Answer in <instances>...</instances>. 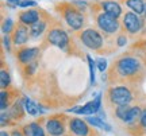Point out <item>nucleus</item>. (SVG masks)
<instances>
[{"label":"nucleus","instance_id":"f257e3e1","mask_svg":"<svg viewBox=\"0 0 146 136\" xmlns=\"http://www.w3.org/2000/svg\"><path fill=\"white\" fill-rule=\"evenodd\" d=\"M57 11H61L62 18L65 19L66 24L72 28L73 31H78V30L83 28L84 15L73 3L72 4H69V3H61L60 5H57Z\"/></svg>","mask_w":146,"mask_h":136},{"label":"nucleus","instance_id":"f03ea898","mask_svg":"<svg viewBox=\"0 0 146 136\" xmlns=\"http://www.w3.org/2000/svg\"><path fill=\"white\" fill-rule=\"evenodd\" d=\"M114 68L116 69L118 74H120L122 77H131L139 72V62L137 61L135 58H131V57H125V58H120L118 62L114 65Z\"/></svg>","mask_w":146,"mask_h":136},{"label":"nucleus","instance_id":"7ed1b4c3","mask_svg":"<svg viewBox=\"0 0 146 136\" xmlns=\"http://www.w3.org/2000/svg\"><path fill=\"white\" fill-rule=\"evenodd\" d=\"M80 39L91 50H99L103 46V37L96 28H85L80 32Z\"/></svg>","mask_w":146,"mask_h":136},{"label":"nucleus","instance_id":"20e7f679","mask_svg":"<svg viewBox=\"0 0 146 136\" xmlns=\"http://www.w3.org/2000/svg\"><path fill=\"white\" fill-rule=\"evenodd\" d=\"M108 99L116 106L118 105H129L133 101V94H131V90L126 86H115V88L110 89Z\"/></svg>","mask_w":146,"mask_h":136},{"label":"nucleus","instance_id":"39448f33","mask_svg":"<svg viewBox=\"0 0 146 136\" xmlns=\"http://www.w3.org/2000/svg\"><path fill=\"white\" fill-rule=\"evenodd\" d=\"M96 24L106 34H115V32L119 31V28H120V24H119V22H118V19L112 18V16L108 15L104 11L96 15Z\"/></svg>","mask_w":146,"mask_h":136},{"label":"nucleus","instance_id":"423d86ee","mask_svg":"<svg viewBox=\"0 0 146 136\" xmlns=\"http://www.w3.org/2000/svg\"><path fill=\"white\" fill-rule=\"evenodd\" d=\"M47 42L53 45V46H57L60 49H66L69 45V37L66 31L64 30L62 27L56 26L50 28V31L47 32Z\"/></svg>","mask_w":146,"mask_h":136},{"label":"nucleus","instance_id":"0eeeda50","mask_svg":"<svg viewBox=\"0 0 146 136\" xmlns=\"http://www.w3.org/2000/svg\"><path fill=\"white\" fill-rule=\"evenodd\" d=\"M122 26L129 34H137L143 27V20L135 12H125L122 18Z\"/></svg>","mask_w":146,"mask_h":136},{"label":"nucleus","instance_id":"6e6552de","mask_svg":"<svg viewBox=\"0 0 146 136\" xmlns=\"http://www.w3.org/2000/svg\"><path fill=\"white\" fill-rule=\"evenodd\" d=\"M29 37H31L30 35V28H27L26 24H23V23H18L14 28V31H12V42L14 45L16 46H21V45H25V43L29 41Z\"/></svg>","mask_w":146,"mask_h":136},{"label":"nucleus","instance_id":"1a4fd4ad","mask_svg":"<svg viewBox=\"0 0 146 136\" xmlns=\"http://www.w3.org/2000/svg\"><path fill=\"white\" fill-rule=\"evenodd\" d=\"M69 129L74 136H91V131L87 125V121L77 117L69 120Z\"/></svg>","mask_w":146,"mask_h":136},{"label":"nucleus","instance_id":"9d476101","mask_svg":"<svg viewBox=\"0 0 146 136\" xmlns=\"http://www.w3.org/2000/svg\"><path fill=\"white\" fill-rule=\"evenodd\" d=\"M39 55V49L38 47H25V49H21L16 57H18V61L23 65H29L35 61V58Z\"/></svg>","mask_w":146,"mask_h":136},{"label":"nucleus","instance_id":"9b49d317","mask_svg":"<svg viewBox=\"0 0 146 136\" xmlns=\"http://www.w3.org/2000/svg\"><path fill=\"white\" fill-rule=\"evenodd\" d=\"M100 8L115 19H119L120 15H122V7L115 0H103L100 3Z\"/></svg>","mask_w":146,"mask_h":136},{"label":"nucleus","instance_id":"f8f14e48","mask_svg":"<svg viewBox=\"0 0 146 136\" xmlns=\"http://www.w3.org/2000/svg\"><path fill=\"white\" fill-rule=\"evenodd\" d=\"M46 129L50 136H61L65 132V125L58 117H52L46 121Z\"/></svg>","mask_w":146,"mask_h":136},{"label":"nucleus","instance_id":"ddd939ff","mask_svg":"<svg viewBox=\"0 0 146 136\" xmlns=\"http://www.w3.org/2000/svg\"><path fill=\"white\" fill-rule=\"evenodd\" d=\"M39 19H41V11L38 10H27L19 14V22L26 26H31Z\"/></svg>","mask_w":146,"mask_h":136},{"label":"nucleus","instance_id":"4468645a","mask_svg":"<svg viewBox=\"0 0 146 136\" xmlns=\"http://www.w3.org/2000/svg\"><path fill=\"white\" fill-rule=\"evenodd\" d=\"M99 108H98V105L96 102L94 101H89L87 104L84 105V106H74L72 109H69L68 112H73V113H80V115H94V113H98L99 112Z\"/></svg>","mask_w":146,"mask_h":136},{"label":"nucleus","instance_id":"2eb2a0df","mask_svg":"<svg viewBox=\"0 0 146 136\" xmlns=\"http://www.w3.org/2000/svg\"><path fill=\"white\" fill-rule=\"evenodd\" d=\"M23 104H25V109H26V112L29 113V115L38 116V115H41V113H42L41 106H39L38 104H35L31 99L25 97V99H23Z\"/></svg>","mask_w":146,"mask_h":136},{"label":"nucleus","instance_id":"dca6fc26","mask_svg":"<svg viewBox=\"0 0 146 136\" xmlns=\"http://www.w3.org/2000/svg\"><path fill=\"white\" fill-rule=\"evenodd\" d=\"M23 133L26 136H46L45 135V131L39 124L36 123H31L23 128Z\"/></svg>","mask_w":146,"mask_h":136},{"label":"nucleus","instance_id":"f3484780","mask_svg":"<svg viewBox=\"0 0 146 136\" xmlns=\"http://www.w3.org/2000/svg\"><path fill=\"white\" fill-rule=\"evenodd\" d=\"M126 5L130 8L133 12H135L138 15H142L145 12V1L143 0H126Z\"/></svg>","mask_w":146,"mask_h":136},{"label":"nucleus","instance_id":"a211bd4d","mask_svg":"<svg viewBox=\"0 0 146 136\" xmlns=\"http://www.w3.org/2000/svg\"><path fill=\"white\" fill-rule=\"evenodd\" d=\"M46 26H47L46 20H43V19H39V20L36 22V23H34V24H31V26H30V35H31L33 38L41 37L42 32L45 31Z\"/></svg>","mask_w":146,"mask_h":136},{"label":"nucleus","instance_id":"6ab92c4d","mask_svg":"<svg viewBox=\"0 0 146 136\" xmlns=\"http://www.w3.org/2000/svg\"><path fill=\"white\" fill-rule=\"evenodd\" d=\"M141 113H142V109L139 106H133L130 109V112H129L127 117L125 119V123L127 125H134L137 123V120L141 119Z\"/></svg>","mask_w":146,"mask_h":136},{"label":"nucleus","instance_id":"aec40b11","mask_svg":"<svg viewBox=\"0 0 146 136\" xmlns=\"http://www.w3.org/2000/svg\"><path fill=\"white\" fill-rule=\"evenodd\" d=\"M23 106H25V104H23L22 101H18V100H16L15 104L11 106L10 112H8L11 116V119H14V120L22 119V116H23Z\"/></svg>","mask_w":146,"mask_h":136},{"label":"nucleus","instance_id":"412c9836","mask_svg":"<svg viewBox=\"0 0 146 136\" xmlns=\"http://www.w3.org/2000/svg\"><path fill=\"white\" fill-rule=\"evenodd\" d=\"M87 123L92 124L94 127H98V128H100V129H104L106 132L111 131V127H110L107 123H104L100 117H87Z\"/></svg>","mask_w":146,"mask_h":136},{"label":"nucleus","instance_id":"4be33fe9","mask_svg":"<svg viewBox=\"0 0 146 136\" xmlns=\"http://www.w3.org/2000/svg\"><path fill=\"white\" fill-rule=\"evenodd\" d=\"M130 109L131 108L129 106V105H118V106H116V109H115V115H116L118 119H120L122 121H125V119L127 117Z\"/></svg>","mask_w":146,"mask_h":136},{"label":"nucleus","instance_id":"5701e85b","mask_svg":"<svg viewBox=\"0 0 146 136\" xmlns=\"http://www.w3.org/2000/svg\"><path fill=\"white\" fill-rule=\"evenodd\" d=\"M10 82H11V79H10L8 72L5 69H1V72H0V86H1V89H5L10 85Z\"/></svg>","mask_w":146,"mask_h":136},{"label":"nucleus","instance_id":"b1692460","mask_svg":"<svg viewBox=\"0 0 146 136\" xmlns=\"http://www.w3.org/2000/svg\"><path fill=\"white\" fill-rule=\"evenodd\" d=\"M14 22L11 18H5L4 20H3V24H1V31L4 32L5 35H8L11 31H14Z\"/></svg>","mask_w":146,"mask_h":136},{"label":"nucleus","instance_id":"393cba45","mask_svg":"<svg viewBox=\"0 0 146 136\" xmlns=\"http://www.w3.org/2000/svg\"><path fill=\"white\" fill-rule=\"evenodd\" d=\"M0 100H1V102H0V108H1V112H4V110L7 109L8 104H10V94H8V92L1 90V93H0Z\"/></svg>","mask_w":146,"mask_h":136},{"label":"nucleus","instance_id":"a878e982","mask_svg":"<svg viewBox=\"0 0 146 136\" xmlns=\"http://www.w3.org/2000/svg\"><path fill=\"white\" fill-rule=\"evenodd\" d=\"M87 58H88V66H89V76H91V84L94 85V84H95V62H94V59L89 57V55H87Z\"/></svg>","mask_w":146,"mask_h":136},{"label":"nucleus","instance_id":"bb28decb","mask_svg":"<svg viewBox=\"0 0 146 136\" xmlns=\"http://www.w3.org/2000/svg\"><path fill=\"white\" fill-rule=\"evenodd\" d=\"M126 43H127V37H126L125 34H119L118 38H116V46L123 47V46H126Z\"/></svg>","mask_w":146,"mask_h":136},{"label":"nucleus","instance_id":"cd10ccee","mask_svg":"<svg viewBox=\"0 0 146 136\" xmlns=\"http://www.w3.org/2000/svg\"><path fill=\"white\" fill-rule=\"evenodd\" d=\"M96 68L99 69V72H102V73H103L106 69H107V61H106L104 58H100V59H98Z\"/></svg>","mask_w":146,"mask_h":136},{"label":"nucleus","instance_id":"c85d7f7f","mask_svg":"<svg viewBox=\"0 0 146 136\" xmlns=\"http://www.w3.org/2000/svg\"><path fill=\"white\" fill-rule=\"evenodd\" d=\"M10 119H11L10 113H7V115H5V110L4 112H1V127H4L5 124H8Z\"/></svg>","mask_w":146,"mask_h":136},{"label":"nucleus","instance_id":"c756f323","mask_svg":"<svg viewBox=\"0 0 146 136\" xmlns=\"http://www.w3.org/2000/svg\"><path fill=\"white\" fill-rule=\"evenodd\" d=\"M139 125H141L142 128H145V129H146V108L142 110V113H141V119H139Z\"/></svg>","mask_w":146,"mask_h":136},{"label":"nucleus","instance_id":"7c9ffc66","mask_svg":"<svg viewBox=\"0 0 146 136\" xmlns=\"http://www.w3.org/2000/svg\"><path fill=\"white\" fill-rule=\"evenodd\" d=\"M36 5V1L34 0H22L21 3V7H35Z\"/></svg>","mask_w":146,"mask_h":136},{"label":"nucleus","instance_id":"2f4dec72","mask_svg":"<svg viewBox=\"0 0 146 136\" xmlns=\"http://www.w3.org/2000/svg\"><path fill=\"white\" fill-rule=\"evenodd\" d=\"M73 4L76 5L78 10L83 12V11L85 10V8H87V4H88V3H85V1H73Z\"/></svg>","mask_w":146,"mask_h":136},{"label":"nucleus","instance_id":"473e14b6","mask_svg":"<svg viewBox=\"0 0 146 136\" xmlns=\"http://www.w3.org/2000/svg\"><path fill=\"white\" fill-rule=\"evenodd\" d=\"M10 38L11 37H8V35H4V37H3V43H4V47L7 49V51H10V50H11V47H10Z\"/></svg>","mask_w":146,"mask_h":136},{"label":"nucleus","instance_id":"72a5a7b5","mask_svg":"<svg viewBox=\"0 0 146 136\" xmlns=\"http://www.w3.org/2000/svg\"><path fill=\"white\" fill-rule=\"evenodd\" d=\"M5 1L11 5H21V3H22V0H5Z\"/></svg>","mask_w":146,"mask_h":136},{"label":"nucleus","instance_id":"f704fd0d","mask_svg":"<svg viewBox=\"0 0 146 136\" xmlns=\"http://www.w3.org/2000/svg\"><path fill=\"white\" fill-rule=\"evenodd\" d=\"M11 136H23V133H22L19 129H14L12 133H11Z\"/></svg>","mask_w":146,"mask_h":136},{"label":"nucleus","instance_id":"c9c22d12","mask_svg":"<svg viewBox=\"0 0 146 136\" xmlns=\"http://www.w3.org/2000/svg\"><path fill=\"white\" fill-rule=\"evenodd\" d=\"M0 136H10V133H8V132H5V131H1L0 132Z\"/></svg>","mask_w":146,"mask_h":136},{"label":"nucleus","instance_id":"e433bc0d","mask_svg":"<svg viewBox=\"0 0 146 136\" xmlns=\"http://www.w3.org/2000/svg\"><path fill=\"white\" fill-rule=\"evenodd\" d=\"M143 16H145V19H146V4H145V12H143Z\"/></svg>","mask_w":146,"mask_h":136}]
</instances>
